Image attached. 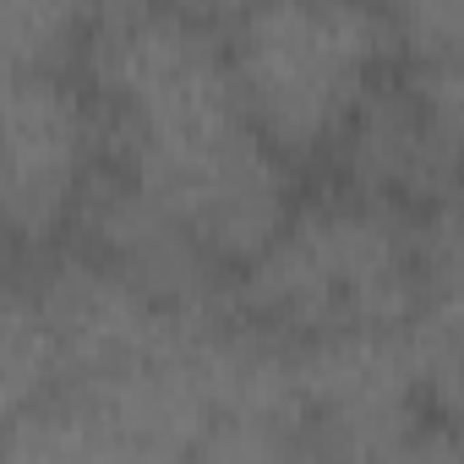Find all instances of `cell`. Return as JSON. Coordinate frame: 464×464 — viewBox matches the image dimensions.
Returning a JSON list of instances; mask_svg holds the SVG:
<instances>
[{"label":"cell","mask_w":464,"mask_h":464,"mask_svg":"<svg viewBox=\"0 0 464 464\" xmlns=\"http://www.w3.org/2000/svg\"><path fill=\"white\" fill-rule=\"evenodd\" d=\"M110 169L236 274L295 213V164L252 121L224 28L164 0H104L82 50Z\"/></svg>","instance_id":"6da1fadb"},{"label":"cell","mask_w":464,"mask_h":464,"mask_svg":"<svg viewBox=\"0 0 464 464\" xmlns=\"http://www.w3.org/2000/svg\"><path fill=\"white\" fill-rule=\"evenodd\" d=\"M420 301L410 208L350 186L339 197L295 202L274 241L229 279V306L290 344L404 328L420 317Z\"/></svg>","instance_id":"7a4b0ae2"},{"label":"cell","mask_w":464,"mask_h":464,"mask_svg":"<svg viewBox=\"0 0 464 464\" xmlns=\"http://www.w3.org/2000/svg\"><path fill=\"white\" fill-rule=\"evenodd\" d=\"M224 44L252 121L290 164L328 159L399 61L382 0H257Z\"/></svg>","instance_id":"3957f363"},{"label":"cell","mask_w":464,"mask_h":464,"mask_svg":"<svg viewBox=\"0 0 464 464\" xmlns=\"http://www.w3.org/2000/svg\"><path fill=\"white\" fill-rule=\"evenodd\" d=\"M110 169L99 93L77 72H6V236L17 257L55 252Z\"/></svg>","instance_id":"277c9868"},{"label":"cell","mask_w":464,"mask_h":464,"mask_svg":"<svg viewBox=\"0 0 464 464\" xmlns=\"http://www.w3.org/2000/svg\"><path fill=\"white\" fill-rule=\"evenodd\" d=\"M312 448L323 453H426L420 334L361 328L295 344Z\"/></svg>","instance_id":"5b68a950"},{"label":"cell","mask_w":464,"mask_h":464,"mask_svg":"<svg viewBox=\"0 0 464 464\" xmlns=\"http://www.w3.org/2000/svg\"><path fill=\"white\" fill-rule=\"evenodd\" d=\"M334 159L350 191H366L399 208H426L448 191H464V159L426 126L404 77L399 82L388 77L372 93V104L355 115Z\"/></svg>","instance_id":"8992f818"},{"label":"cell","mask_w":464,"mask_h":464,"mask_svg":"<svg viewBox=\"0 0 464 464\" xmlns=\"http://www.w3.org/2000/svg\"><path fill=\"white\" fill-rule=\"evenodd\" d=\"M104 0H0L6 72H77Z\"/></svg>","instance_id":"52a82bcc"},{"label":"cell","mask_w":464,"mask_h":464,"mask_svg":"<svg viewBox=\"0 0 464 464\" xmlns=\"http://www.w3.org/2000/svg\"><path fill=\"white\" fill-rule=\"evenodd\" d=\"M61 388V350L44 323V306L17 279L6 290V317H0V420H17L34 404H44Z\"/></svg>","instance_id":"ba28073f"},{"label":"cell","mask_w":464,"mask_h":464,"mask_svg":"<svg viewBox=\"0 0 464 464\" xmlns=\"http://www.w3.org/2000/svg\"><path fill=\"white\" fill-rule=\"evenodd\" d=\"M410 66L464 61V0H382Z\"/></svg>","instance_id":"9c48e42d"},{"label":"cell","mask_w":464,"mask_h":464,"mask_svg":"<svg viewBox=\"0 0 464 464\" xmlns=\"http://www.w3.org/2000/svg\"><path fill=\"white\" fill-rule=\"evenodd\" d=\"M415 323H420V334H426L437 350H448L453 361H464V295H459V301H437V306H426Z\"/></svg>","instance_id":"30bf717a"}]
</instances>
